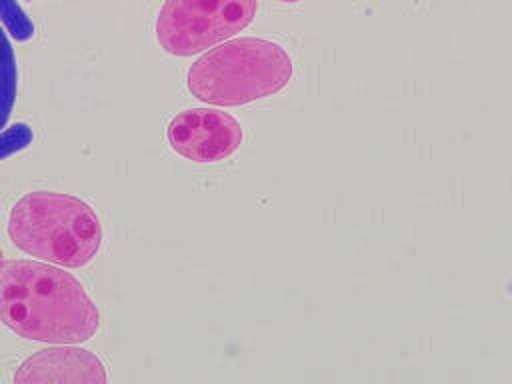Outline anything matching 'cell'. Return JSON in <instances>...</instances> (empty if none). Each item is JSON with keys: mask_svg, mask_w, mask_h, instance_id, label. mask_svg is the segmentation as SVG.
<instances>
[{"mask_svg": "<svg viewBox=\"0 0 512 384\" xmlns=\"http://www.w3.org/2000/svg\"><path fill=\"white\" fill-rule=\"evenodd\" d=\"M2 264H4V258H2V252H0V268H2Z\"/></svg>", "mask_w": 512, "mask_h": 384, "instance_id": "11", "label": "cell"}, {"mask_svg": "<svg viewBox=\"0 0 512 384\" xmlns=\"http://www.w3.org/2000/svg\"><path fill=\"white\" fill-rule=\"evenodd\" d=\"M26 2H32V0H26Z\"/></svg>", "mask_w": 512, "mask_h": 384, "instance_id": "12", "label": "cell"}, {"mask_svg": "<svg viewBox=\"0 0 512 384\" xmlns=\"http://www.w3.org/2000/svg\"><path fill=\"white\" fill-rule=\"evenodd\" d=\"M278 2H286V4H292V2H302V0H278Z\"/></svg>", "mask_w": 512, "mask_h": 384, "instance_id": "10", "label": "cell"}, {"mask_svg": "<svg viewBox=\"0 0 512 384\" xmlns=\"http://www.w3.org/2000/svg\"><path fill=\"white\" fill-rule=\"evenodd\" d=\"M32 130L26 124H12L8 130L0 132V160L26 148L32 142Z\"/></svg>", "mask_w": 512, "mask_h": 384, "instance_id": "9", "label": "cell"}, {"mask_svg": "<svg viewBox=\"0 0 512 384\" xmlns=\"http://www.w3.org/2000/svg\"><path fill=\"white\" fill-rule=\"evenodd\" d=\"M16 384L34 382H78V384H106L108 374L102 360L84 348L72 344L44 348L26 358L16 374Z\"/></svg>", "mask_w": 512, "mask_h": 384, "instance_id": "6", "label": "cell"}, {"mask_svg": "<svg viewBox=\"0 0 512 384\" xmlns=\"http://www.w3.org/2000/svg\"><path fill=\"white\" fill-rule=\"evenodd\" d=\"M170 148L192 162H218L242 144L240 122L216 108H188L178 112L166 128Z\"/></svg>", "mask_w": 512, "mask_h": 384, "instance_id": "5", "label": "cell"}, {"mask_svg": "<svg viewBox=\"0 0 512 384\" xmlns=\"http://www.w3.org/2000/svg\"><path fill=\"white\" fill-rule=\"evenodd\" d=\"M16 100V58L0 26V130L6 126Z\"/></svg>", "mask_w": 512, "mask_h": 384, "instance_id": "7", "label": "cell"}, {"mask_svg": "<svg viewBox=\"0 0 512 384\" xmlns=\"http://www.w3.org/2000/svg\"><path fill=\"white\" fill-rule=\"evenodd\" d=\"M0 322L28 340L80 344L96 334L100 314L82 284L58 264L8 260L0 268Z\"/></svg>", "mask_w": 512, "mask_h": 384, "instance_id": "1", "label": "cell"}, {"mask_svg": "<svg viewBox=\"0 0 512 384\" xmlns=\"http://www.w3.org/2000/svg\"><path fill=\"white\" fill-rule=\"evenodd\" d=\"M254 16L256 0H164L156 38L168 54L186 58L242 32Z\"/></svg>", "mask_w": 512, "mask_h": 384, "instance_id": "4", "label": "cell"}, {"mask_svg": "<svg viewBox=\"0 0 512 384\" xmlns=\"http://www.w3.org/2000/svg\"><path fill=\"white\" fill-rule=\"evenodd\" d=\"M0 20L8 28L10 36L18 42L30 40L34 36V24L16 0H0Z\"/></svg>", "mask_w": 512, "mask_h": 384, "instance_id": "8", "label": "cell"}, {"mask_svg": "<svg viewBox=\"0 0 512 384\" xmlns=\"http://www.w3.org/2000/svg\"><path fill=\"white\" fill-rule=\"evenodd\" d=\"M10 240L38 260L80 268L94 260L102 244V226L92 206L60 192H30L10 210Z\"/></svg>", "mask_w": 512, "mask_h": 384, "instance_id": "2", "label": "cell"}, {"mask_svg": "<svg viewBox=\"0 0 512 384\" xmlns=\"http://www.w3.org/2000/svg\"><path fill=\"white\" fill-rule=\"evenodd\" d=\"M288 52L264 38H232L202 54L186 76L194 98L212 106H242L284 90L292 78Z\"/></svg>", "mask_w": 512, "mask_h": 384, "instance_id": "3", "label": "cell"}]
</instances>
